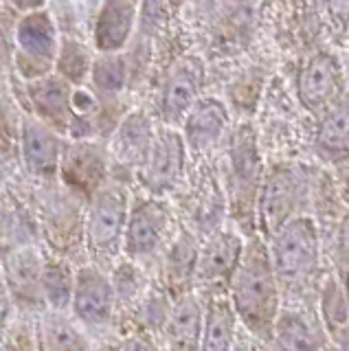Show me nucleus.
<instances>
[{"label": "nucleus", "instance_id": "f257e3e1", "mask_svg": "<svg viewBox=\"0 0 349 351\" xmlns=\"http://www.w3.org/2000/svg\"><path fill=\"white\" fill-rule=\"evenodd\" d=\"M231 301L235 316L257 336H268L277 321V277L268 250L253 239L242 250V257L231 277Z\"/></svg>", "mask_w": 349, "mask_h": 351}, {"label": "nucleus", "instance_id": "f03ea898", "mask_svg": "<svg viewBox=\"0 0 349 351\" xmlns=\"http://www.w3.org/2000/svg\"><path fill=\"white\" fill-rule=\"evenodd\" d=\"M130 193L123 184L108 180L88 200L86 215V248L97 268L117 261L123 250V233L130 213Z\"/></svg>", "mask_w": 349, "mask_h": 351}, {"label": "nucleus", "instance_id": "7ed1b4c3", "mask_svg": "<svg viewBox=\"0 0 349 351\" xmlns=\"http://www.w3.org/2000/svg\"><path fill=\"white\" fill-rule=\"evenodd\" d=\"M58 51V27L45 5L29 9L18 18L14 27V66L27 84L56 71Z\"/></svg>", "mask_w": 349, "mask_h": 351}, {"label": "nucleus", "instance_id": "20e7f679", "mask_svg": "<svg viewBox=\"0 0 349 351\" xmlns=\"http://www.w3.org/2000/svg\"><path fill=\"white\" fill-rule=\"evenodd\" d=\"M119 312L110 277L95 263L75 270V288L71 299V318L84 332L101 334L110 329Z\"/></svg>", "mask_w": 349, "mask_h": 351}, {"label": "nucleus", "instance_id": "39448f33", "mask_svg": "<svg viewBox=\"0 0 349 351\" xmlns=\"http://www.w3.org/2000/svg\"><path fill=\"white\" fill-rule=\"evenodd\" d=\"M171 215L158 197H136L130 202V213L123 233L125 259L141 263L154 257L169 235Z\"/></svg>", "mask_w": 349, "mask_h": 351}, {"label": "nucleus", "instance_id": "423d86ee", "mask_svg": "<svg viewBox=\"0 0 349 351\" xmlns=\"http://www.w3.org/2000/svg\"><path fill=\"white\" fill-rule=\"evenodd\" d=\"M202 82L204 64L195 55H182L169 66L158 99V114L165 128L176 130V125H182L184 117L200 99Z\"/></svg>", "mask_w": 349, "mask_h": 351}, {"label": "nucleus", "instance_id": "0eeeda50", "mask_svg": "<svg viewBox=\"0 0 349 351\" xmlns=\"http://www.w3.org/2000/svg\"><path fill=\"white\" fill-rule=\"evenodd\" d=\"M319 246L316 233L308 219H292L275 233L272 241V270L281 281H301L314 270Z\"/></svg>", "mask_w": 349, "mask_h": 351}, {"label": "nucleus", "instance_id": "6e6552de", "mask_svg": "<svg viewBox=\"0 0 349 351\" xmlns=\"http://www.w3.org/2000/svg\"><path fill=\"white\" fill-rule=\"evenodd\" d=\"M58 176L69 191L91 200L108 182V154L91 141L64 143Z\"/></svg>", "mask_w": 349, "mask_h": 351}, {"label": "nucleus", "instance_id": "1a4fd4ad", "mask_svg": "<svg viewBox=\"0 0 349 351\" xmlns=\"http://www.w3.org/2000/svg\"><path fill=\"white\" fill-rule=\"evenodd\" d=\"M184 154H187V147H184L180 132L171 128L156 130L147 160L139 169L143 186L152 193V197L167 193L180 180L184 169Z\"/></svg>", "mask_w": 349, "mask_h": 351}, {"label": "nucleus", "instance_id": "9d476101", "mask_svg": "<svg viewBox=\"0 0 349 351\" xmlns=\"http://www.w3.org/2000/svg\"><path fill=\"white\" fill-rule=\"evenodd\" d=\"M47 259L36 246H16L7 252L0 261L3 274L7 281L12 303L34 310V307H45V296H42V274H45Z\"/></svg>", "mask_w": 349, "mask_h": 351}, {"label": "nucleus", "instance_id": "9b49d317", "mask_svg": "<svg viewBox=\"0 0 349 351\" xmlns=\"http://www.w3.org/2000/svg\"><path fill=\"white\" fill-rule=\"evenodd\" d=\"M204 307L193 292L171 301L169 314L156 336L158 351H200Z\"/></svg>", "mask_w": 349, "mask_h": 351}, {"label": "nucleus", "instance_id": "f8f14e48", "mask_svg": "<svg viewBox=\"0 0 349 351\" xmlns=\"http://www.w3.org/2000/svg\"><path fill=\"white\" fill-rule=\"evenodd\" d=\"M73 90L75 88L56 73L42 77L38 82H29L27 93L36 119L53 128L58 134L69 132L77 119L73 110Z\"/></svg>", "mask_w": 349, "mask_h": 351}, {"label": "nucleus", "instance_id": "ddd939ff", "mask_svg": "<svg viewBox=\"0 0 349 351\" xmlns=\"http://www.w3.org/2000/svg\"><path fill=\"white\" fill-rule=\"evenodd\" d=\"M64 143L67 141L62 138V134L36 117L25 119L23 130H20V156H23L25 167L40 178H56Z\"/></svg>", "mask_w": 349, "mask_h": 351}, {"label": "nucleus", "instance_id": "4468645a", "mask_svg": "<svg viewBox=\"0 0 349 351\" xmlns=\"http://www.w3.org/2000/svg\"><path fill=\"white\" fill-rule=\"evenodd\" d=\"M139 5L130 0H108L99 5L93 27V44L99 55H117L132 40Z\"/></svg>", "mask_w": 349, "mask_h": 351}, {"label": "nucleus", "instance_id": "2eb2a0df", "mask_svg": "<svg viewBox=\"0 0 349 351\" xmlns=\"http://www.w3.org/2000/svg\"><path fill=\"white\" fill-rule=\"evenodd\" d=\"M156 136V128L152 125L149 117L143 110H134L121 119L117 125L115 134L110 138V149L108 156L117 160L123 167L141 169L147 160V154L152 149V143Z\"/></svg>", "mask_w": 349, "mask_h": 351}, {"label": "nucleus", "instance_id": "dca6fc26", "mask_svg": "<svg viewBox=\"0 0 349 351\" xmlns=\"http://www.w3.org/2000/svg\"><path fill=\"white\" fill-rule=\"evenodd\" d=\"M244 244L235 233H215L206 244L198 250L193 281L200 285H215L222 281H231L233 272L242 257Z\"/></svg>", "mask_w": 349, "mask_h": 351}, {"label": "nucleus", "instance_id": "f3484780", "mask_svg": "<svg viewBox=\"0 0 349 351\" xmlns=\"http://www.w3.org/2000/svg\"><path fill=\"white\" fill-rule=\"evenodd\" d=\"M34 334L36 351H93L88 336L67 312L42 310Z\"/></svg>", "mask_w": 349, "mask_h": 351}, {"label": "nucleus", "instance_id": "a211bd4d", "mask_svg": "<svg viewBox=\"0 0 349 351\" xmlns=\"http://www.w3.org/2000/svg\"><path fill=\"white\" fill-rule=\"evenodd\" d=\"M226 108L217 99H198L182 121V141L184 147L202 152L211 147L222 136L226 128Z\"/></svg>", "mask_w": 349, "mask_h": 351}, {"label": "nucleus", "instance_id": "6ab92c4d", "mask_svg": "<svg viewBox=\"0 0 349 351\" xmlns=\"http://www.w3.org/2000/svg\"><path fill=\"white\" fill-rule=\"evenodd\" d=\"M198 244L189 230H180L173 237L165 252V261H163V290H165L171 299L180 294L191 292L193 274H195V261H198Z\"/></svg>", "mask_w": 349, "mask_h": 351}, {"label": "nucleus", "instance_id": "aec40b11", "mask_svg": "<svg viewBox=\"0 0 349 351\" xmlns=\"http://www.w3.org/2000/svg\"><path fill=\"white\" fill-rule=\"evenodd\" d=\"M338 90H341V71L334 58L319 55L305 66L299 82V95L310 110L321 112L338 97Z\"/></svg>", "mask_w": 349, "mask_h": 351}, {"label": "nucleus", "instance_id": "412c9836", "mask_svg": "<svg viewBox=\"0 0 349 351\" xmlns=\"http://www.w3.org/2000/svg\"><path fill=\"white\" fill-rule=\"evenodd\" d=\"M294 206V180L290 173L277 171L264 184L259 197V219L266 233L275 235L286 226V219Z\"/></svg>", "mask_w": 349, "mask_h": 351}, {"label": "nucleus", "instance_id": "4be33fe9", "mask_svg": "<svg viewBox=\"0 0 349 351\" xmlns=\"http://www.w3.org/2000/svg\"><path fill=\"white\" fill-rule=\"evenodd\" d=\"M237 316L231 301L222 294H213L204 307V327L200 351H233Z\"/></svg>", "mask_w": 349, "mask_h": 351}, {"label": "nucleus", "instance_id": "5701e85b", "mask_svg": "<svg viewBox=\"0 0 349 351\" xmlns=\"http://www.w3.org/2000/svg\"><path fill=\"white\" fill-rule=\"evenodd\" d=\"M231 160H233L235 197L242 204H248L255 197L259 160L255 152V141L246 130H239L235 134L233 147H231Z\"/></svg>", "mask_w": 349, "mask_h": 351}, {"label": "nucleus", "instance_id": "b1692460", "mask_svg": "<svg viewBox=\"0 0 349 351\" xmlns=\"http://www.w3.org/2000/svg\"><path fill=\"white\" fill-rule=\"evenodd\" d=\"M75 288V270L67 261L47 259L45 274H42V296H45V310L69 312Z\"/></svg>", "mask_w": 349, "mask_h": 351}, {"label": "nucleus", "instance_id": "393cba45", "mask_svg": "<svg viewBox=\"0 0 349 351\" xmlns=\"http://www.w3.org/2000/svg\"><path fill=\"white\" fill-rule=\"evenodd\" d=\"M112 288H115V296H117V305L119 307H130V310H139L141 301L145 299V294L149 292L152 285L145 279V272L141 270L139 263L123 259L115 263L112 270Z\"/></svg>", "mask_w": 349, "mask_h": 351}, {"label": "nucleus", "instance_id": "a878e982", "mask_svg": "<svg viewBox=\"0 0 349 351\" xmlns=\"http://www.w3.org/2000/svg\"><path fill=\"white\" fill-rule=\"evenodd\" d=\"M88 80L93 84V93L97 97H117L123 93L128 84V62L123 53L117 55H97L93 60V69Z\"/></svg>", "mask_w": 349, "mask_h": 351}, {"label": "nucleus", "instance_id": "bb28decb", "mask_svg": "<svg viewBox=\"0 0 349 351\" xmlns=\"http://www.w3.org/2000/svg\"><path fill=\"white\" fill-rule=\"evenodd\" d=\"M93 55L88 53V47L77 40H62L58 60H56V73L64 82L73 88H82L84 82L88 80L93 69Z\"/></svg>", "mask_w": 349, "mask_h": 351}, {"label": "nucleus", "instance_id": "cd10ccee", "mask_svg": "<svg viewBox=\"0 0 349 351\" xmlns=\"http://www.w3.org/2000/svg\"><path fill=\"white\" fill-rule=\"evenodd\" d=\"M275 332L281 351H316L308 325L297 314L292 312L281 314L275 321Z\"/></svg>", "mask_w": 349, "mask_h": 351}, {"label": "nucleus", "instance_id": "c85d7f7f", "mask_svg": "<svg viewBox=\"0 0 349 351\" xmlns=\"http://www.w3.org/2000/svg\"><path fill=\"white\" fill-rule=\"evenodd\" d=\"M321 141L330 149H347L349 147V106H341L334 114L325 121Z\"/></svg>", "mask_w": 349, "mask_h": 351}, {"label": "nucleus", "instance_id": "c756f323", "mask_svg": "<svg viewBox=\"0 0 349 351\" xmlns=\"http://www.w3.org/2000/svg\"><path fill=\"white\" fill-rule=\"evenodd\" d=\"M112 351H158V343L149 332L136 327L132 332H128L125 336L119 338Z\"/></svg>", "mask_w": 349, "mask_h": 351}, {"label": "nucleus", "instance_id": "7c9ffc66", "mask_svg": "<svg viewBox=\"0 0 349 351\" xmlns=\"http://www.w3.org/2000/svg\"><path fill=\"white\" fill-rule=\"evenodd\" d=\"M12 294H9L7 288V281H5V274H3V266H0V334L5 332V327L9 323V314H12Z\"/></svg>", "mask_w": 349, "mask_h": 351}, {"label": "nucleus", "instance_id": "2f4dec72", "mask_svg": "<svg viewBox=\"0 0 349 351\" xmlns=\"http://www.w3.org/2000/svg\"><path fill=\"white\" fill-rule=\"evenodd\" d=\"M341 255L343 259H349V219H345L343 233H341Z\"/></svg>", "mask_w": 349, "mask_h": 351}, {"label": "nucleus", "instance_id": "473e14b6", "mask_svg": "<svg viewBox=\"0 0 349 351\" xmlns=\"http://www.w3.org/2000/svg\"><path fill=\"white\" fill-rule=\"evenodd\" d=\"M341 349L349 351V329H345V332L341 334Z\"/></svg>", "mask_w": 349, "mask_h": 351}, {"label": "nucleus", "instance_id": "72a5a7b5", "mask_svg": "<svg viewBox=\"0 0 349 351\" xmlns=\"http://www.w3.org/2000/svg\"><path fill=\"white\" fill-rule=\"evenodd\" d=\"M7 58H9V53H7V47H5V40H3V36H0V64H3Z\"/></svg>", "mask_w": 349, "mask_h": 351}, {"label": "nucleus", "instance_id": "f704fd0d", "mask_svg": "<svg viewBox=\"0 0 349 351\" xmlns=\"http://www.w3.org/2000/svg\"><path fill=\"white\" fill-rule=\"evenodd\" d=\"M233 351H248V345L244 343V340H237V343L233 345Z\"/></svg>", "mask_w": 349, "mask_h": 351}]
</instances>
